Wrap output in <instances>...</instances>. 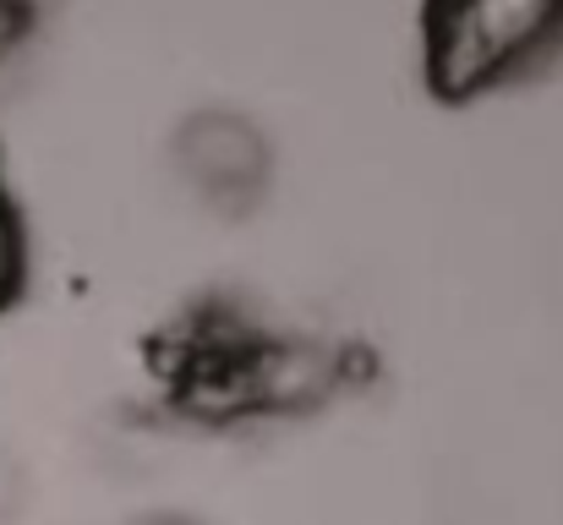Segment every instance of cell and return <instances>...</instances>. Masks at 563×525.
Instances as JSON below:
<instances>
[{
    "label": "cell",
    "mask_w": 563,
    "mask_h": 525,
    "mask_svg": "<svg viewBox=\"0 0 563 525\" xmlns=\"http://www.w3.org/2000/svg\"><path fill=\"white\" fill-rule=\"evenodd\" d=\"M559 33L563 0H432V77L449 94L493 88L548 55Z\"/></svg>",
    "instance_id": "1"
},
{
    "label": "cell",
    "mask_w": 563,
    "mask_h": 525,
    "mask_svg": "<svg viewBox=\"0 0 563 525\" xmlns=\"http://www.w3.org/2000/svg\"><path fill=\"white\" fill-rule=\"evenodd\" d=\"M170 160H176V175L187 181L191 197L219 208V214H246L274 181L268 132L230 105L191 110L170 138Z\"/></svg>",
    "instance_id": "2"
},
{
    "label": "cell",
    "mask_w": 563,
    "mask_h": 525,
    "mask_svg": "<svg viewBox=\"0 0 563 525\" xmlns=\"http://www.w3.org/2000/svg\"><path fill=\"white\" fill-rule=\"evenodd\" d=\"M16 274H22V236H16L11 203H5V192H0V302L16 291Z\"/></svg>",
    "instance_id": "3"
},
{
    "label": "cell",
    "mask_w": 563,
    "mask_h": 525,
    "mask_svg": "<svg viewBox=\"0 0 563 525\" xmlns=\"http://www.w3.org/2000/svg\"><path fill=\"white\" fill-rule=\"evenodd\" d=\"M22 504H27V471H22L11 455H0V525L16 521Z\"/></svg>",
    "instance_id": "4"
},
{
    "label": "cell",
    "mask_w": 563,
    "mask_h": 525,
    "mask_svg": "<svg viewBox=\"0 0 563 525\" xmlns=\"http://www.w3.org/2000/svg\"><path fill=\"white\" fill-rule=\"evenodd\" d=\"M22 28H27V11H22V0H0V55L22 39Z\"/></svg>",
    "instance_id": "5"
},
{
    "label": "cell",
    "mask_w": 563,
    "mask_h": 525,
    "mask_svg": "<svg viewBox=\"0 0 563 525\" xmlns=\"http://www.w3.org/2000/svg\"><path fill=\"white\" fill-rule=\"evenodd\" d=\"M132 525H202V521H191V515H176V510H154V515H137Z\"/></svg>",
    "instance_id": "6"
}]
</instances>
